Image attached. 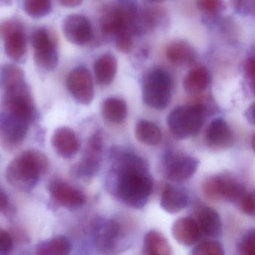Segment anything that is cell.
Returning <instances> with one entry per match:
<instances>
[{
    "mask_svg": "<svg viewBox=\"0 0 255 255\" xmlns=\"http://www.w3.org/2000/svg\"><path fill=\"white\" fill-rule=\"evenodd\" d=\"M115 172L118 197L128 206L143 208L153 188L146 161L132 153H124L116 160Z\"/></svg>",
    "mask_w": 255,
    "mask_h": 255,
    "instance_id": "1",
    "label": "cell"
},
{
    "mask_svg": "<svg viewBox=\"0 0 255 255\" xmlns=\"http://www.w3.org/2000/svg\"><path fill=\"white\" fill-rule=\"evenodd\" d=\"M49 167L47 157L40 151L30 150L13 159L5 171L7 182L14 188L29 191Z\"/></svg>",
    "mask_w": 255,
    "mask_h": 255,
    "instance_id": "2",
    "label": "cell"
},
{
    "mask_svg": "<svg viewBox=\"0 0 255 255\" xmlns=\"http://www.w3.org/2000/svg\"><path fill=\"white\" fill-rule=\"evenodd\" d=\"M207 107L202 103L175 108L168 117L171 133L178 139L196 136L203 126Z\"/></svg>",
    "mask_w": 255,
    "mask_h": 255,
    "instance_id": "3",
    "label": "cell"
},
{
    "mask_svg": "<svg viewBox=\"0 0 255 255\" xmlns=\"http://www.w3.org/2000/svg\"><path fill=\"white\" fill-rule=\"evenodd\" d=\"M172 85V79L167 72L160 68L151 70L144 82V103L154 109H164L170 102Z\"/></svg>",
    "mask_w": 255,
    "mask_h": 255,
    "instance_id": "4",
    "label": "cell"
},
{
    "mask_svg": "<svg viewBox=\"0 0 255 255\" xmlns=\"http://www.w3.org/2000/svg\"><path fill=\"white\" fill-rule=\"evenodd\" d=\"M136 9L129 3H121L105 10L101 18L103 31L115 35L124 31H136Z\"/></svg>",
    "mask_w": 255,
    "mask_h": 255,
    "instance_id": "5",
    "label": "cell"
},
{
    "mask_svg": "<svg viewBox=\"0 0 255 255\" xmlns=\"http://www.w3.org/2000/svg\"><path fill=\"white\" fill-rule=\"evenodd\" d=\"M1 110L14 114L29 122L34 119L35 108L26 84H22L4 92Z\"/></svg>",
    "mask_w": 255,
    "mask_h": 255,
    "instance_id": "6",
    "label": "cell"
},
{
    "mask_svg": "<svg viewBox=\"0 0 255 255\" xmlns=\"http://www.w3.org/2000/svg\"><path fill=\"white\" fill-rule=\"evenodd\" d=\"M31 44L34 49V61L44 70H54L58 65V54L56 43L45 28H39L33 32Z\"/></svg>",
    "mask_w": 255,
    "mask_h": 255,
    "instance_id": "7",
    "label": "cell"
},
{
    "mask_svg": "<svg viewBox=\"0 0 255 255\" xmlns=\"http://www.w3.org/2000/svg\"><path fill=\"white\" fill-rule=\"evenodd\" d=\"M163 166L166 178L179 183L187 181L194 175L199 168V161L192 156L169 152L163 157Z\"/></svg>",
    "mask_w": 255,
    "mask_h": 255,
    "instance_id": "8",
    "label": "cell"
},
{
    "mask_svg": "<svg viewBox=\"0 0 255 255\" xmlns=\"http://www.w3.org/2000/svg\"><path fill=\"white\" fill-rule=\"evenodd\" d=\"M67 88L79 103L89 105L94 100V87L91 72L86 67H78L67 77Z\"/></svg>",
    "mask_w": 255,
    "mask_h": 255,
    "instance_id": "9",
    "label": "cell"
},
{
    "mask_svg": "<svg viewBox=\"0 0 255 255\" xmlns=\"http://www.w3.org/2000/svg\"><path fill=\"white\" fill-rule=\"evenodd\" d=\"M29 121L6 111L0 112V139L4 145L15 146L25 139Z\"/></svg>",
    "mask_w": 255,
    "mask_h": 255,
    "instance_id": "10",
    "label": "cell"
},
{
    "mask_svg": "<svg viewBox=\"0 0 255 255\" xmlns=\"http://www.w3.org/2000/svg\"><path fill=\"white\" fill-rule=\"evenodd\" d=\"M121 226L113 220H97L92 229L93 241L97 250L110 253L115 250L121 240Z\"/></svg>",
    "mask_w": 255,
    "mask_h": 255,
    "instance_id": "11",
    "label": "cell"
},
{
    "mask_svg": "<svg viewBox=\"0 0 255 255\" xmlns=\"http://www.w3.org/2000/svg\"><path fill=\"white\" fill-rule=\"evenodd\" d=\"M62 28L67 40L76 45L86 44L94 35L91 22L82 14L67 16L63 22Z\"/></svg>",
    "mask_w": 255,
    "mask_h": 255,
    "instance_id": "12",
    "label": "cell"
},
{
    "mask_svg": "<svg viewBox=\"0 0 255 255\" xmlns=\"http://www.w3.org/2000/svg\"><path fill=\"white\" fill-rule=\"evenodd\" d=\"M52 199L61 206L69 209H76L83 206L85 197L82 192L65 181L55 180L49 186Z\"/></svg>",
    "mask_w": 255,
    "mask_h": 255,
    "instance_id": "13",
    "label": "cell"
},
{
    "mask_svg": "<svg viewBox=\"0 0 255 255\" xmlns=\"http://www.w3.org/2000/svg\"><path fill=\"white\" fill-rule=\"evenodd\" d=\"M196 220L202 235L217 238L221 236L223 223L218 212L207 206H200L196 212Z\"/></svg>",
    "mask_w": 255,
    "mask_h": 255,
    "instance_id": "14",
    "label": "cell"
},
{
    "mask_svg": "<svg viewBox=\"0 0 255 255\" xmlns=\"http://www.w3.org/2000/svg\"><path fill=\"white\" fill-rule=\"evenodd\" d=\"M206 142L211 148L223 149L229 148L233 143L234 134L227 122L217 118L208 126L206 130Z\"/></svg>",
    "mask_w": 255,
    "mask_h": 255,
    "instance_id": "15",
    "label": "cell"
},
{
    "mask_svg": "<svg viewBox=\"0 0 255 255\" xmlns=\"http://www.w3.org/2000/svg\"><path fill=\"white\" fill-rule=\"evenodd\" d=\"M52 145L55 152L68 159L79 151V142L74 131L68 127H60L55 130L52 138Z\"/></svg>",
    "mask_w": 255,
    "mask_h": 255,
    "instance_id": "16",
    "label": "cell"
},
{
    "mask_svg": "<svg viewBox=\"0 0 255 255\" xmlns=\"http://www.w3.org/2000/svg\"><path fill=\"white\" fill-rule=\"evenodd\" d=\"M172 232L175 241L185 247L197 244L202 236L196 220L190 217L177 220L172 226Z\"/></svg>",
    "mask_w": 255,
    "mask_h": 255,
    "instance_id": "17",
    "label": "cell"
},
{
    "mask_svg": "<svg viewBox=\"0 0 255 255\" xmlns=\"http://www.w3.org/2000/svg\"><path fill=\"white\" fill-rule=\"evenodd\" d=\"M190 196L186 189L178 186H166L161 199L160 206L162 209L171 214H177L188 205Z\"/></svg>",
    "mask_w": 255,
    "mask_h": 255,
    "instance_id": "18",
    "label": "cell"
},
{
    "mask_svg": "<svg viewBox=\"0 0 255 255\" xmlns=\"http://www.w3.org/2000/svg\"><path fill=\"white\" fill-rule=\"evenodd\" d=\"M118 70V61L115 55L106 53L99 57L94 64V71L97 82L101 85L112 83Z\"/></svg>",
    "mask_w": 255,
    "mask_h": 255,
    "instance_id": "19",
    "label": "cell"
},
{
    "mask_svg": "<svg viewBox=\"0 0 255 255\" xmlns=\"http://www.w3.org/2000/svg\"><path fill=\"white\" fill-rule=\"evenodd\" d=\"M211 81L208 69L203 66L194 67L184 77V88L190 94H198L207 89Z\"/></svg>",
    "mask_w": 255,
    "mask_h": 255,
    "instance_id": "20",
    "label": "cell"
},
{
    "mask_svg": "<svg viewBox=\"0 0 255 255\" xmlns=\"http://www.w3.org/2000/svg\"><path fill=\"white\" fill-rule=\"evenodd\" d=\"M166 56L172 64L187 66L194 62L196 53L193 48L189 43L179 40L169 45L166 49Z\"/></svg>",
    "mask_w": 255,
    "mask_h": 255,
    "instance_id": "21",
    "label": "cell"
},
{
    "mask_svg": "<svg viewBox=\"0 0 255 255\" xmlns=\"http://www.w3.org/2000/svg\"><path fill=\"white\" fill-rule=\"evenodd\" d=\"M135 136L140 143L148 146H154L160 143L162 133L154 123L147 120H141L135 129Z\"/></svg>",
    "mask_w": 255,
    "mask_h": 255,
    "instance_id": "22",
    "label": "cell"
},
{
    "mask_svg": "<svg viewBox=\"0 0 255 255\" xmlns=\"http://www.w3.org/2000/svg\"><path fill=\"white\" fill-rule=\"evenodd\" d=\"M101 153L87 149L85 157L73 168V173L79 178H91L98 172Z\"/></svg>",
    "mask_w": 255,
    "mask_h": 255,
    "instance_id": "23",
    "label": "cell"
},
{
    "mask_svg": "<svg viewBox=\"0 0 255 255\" xmlns=\"http://www.w3.org/2000/svg\"><path fill=\"white\" fill-rule=\"evenodd\" d=\"M4 52L10 59L19 61L26 51V39L22 29L10 33L4 38Z\"/></svg>",
    "mask_w": 255,
    "mask_h": 255,
    "instance_id": "24",
    "label": "cell"
},
{
    "mask_svg": "<svg viewBox=\"0 0 255 255\" xmlns=\"http://www.w3.org/2000/svg\"><path fill=\"white\" fill-rule=\"evenodd\" d=\"M143 253L149 255H169L172 254V249L161 234L151 231L144 238Z\"/></svg>",
    "mask_w": 255,
    "mask_h": 255,
    "instance_id": "25",
    "label": "cell"
},
{
    "mask_svg": "<svg viewBox=\"0 0 255 255\" xmlns=\"http://www.w3.org/2000/svg\"><path fill=\"white\" fill-rule=\"evenodd\" d=\"M102 112L105 119L109 122L122 123L127 116V103L122 99L110 97L103 103Z\"/></svg>",
    "mask_w": 255,
    "mask_h": 255,
    "instance_id": "26",
    "label": "cell"
},
{
    "mask_svg": "<svg viewBox=\"0 0 255 255\" xmlns=\"http://www.w3.org/2000/svg\"><path fill=\"white\" fill-rule=\"evenodd\" d=\"M23 83L24 72L17 66L7 64L0 70V89L4 92Z\"/></svg>",
    "mask_w": 255,
    "mask_h": 255,
    "instance_id": "27",
    "label": "cell"
},
{
    "mask_svg": "<svg viewBox=\"0 0 255 255\" xmlns=\"http://www.w3.org/2000/svg\"><path fill=\"white\" fill-rule=\"evenodd\" d=\"M36 250L40 255H67L70 254L71 245L64 237H56L40 243Z\"/></svg>",
    "mask_w": 255,
    "mask_h": 255,
    "instance_id": "28",
    "label": "cell"
},
{
    "mask_svg": "<svg viewBox=\"0 0 255 255\" xmlns=\"http://www.w3.org/2000/svg\"><path fill=\"white\" fill-rule=\"evenodd\" d=\"M246 193L247 191L243 184L232 177L223 175V200L238 204Z\"/></svg>",
    "mask_w": 255,
    "mask_h": 255,
    "instance_id": "29",
    "label": "cell"
},
{
    "mask_svg": "<svg viewBox=\"0 0 255 255\" xmlns=\"http://www.w3.org/2000/svg\"><path fill=\"white\" fill-rule=\"evenodd\" d=\"M24 10L27 14L34 18L46 16L52 10L51 0H25Z\"/></svg>",
    "mask_w": 255,
    "mask_h": 255,
    "instance_id": "30",
    "label": "cell"
},
{
    "mask_svg": "<svg viewBox=\"0 0 255 255\" xmlns=\"http://www.w3.org/2000/svg\"><path fill=\"white\" fill-rule=\"evenodd\" d=\"M223 176L212 177L205 181L203 184V192L207 198L211 200L223 199Z\"/></svg>",
    "mask_w": 255,
    "mask_h": 255,
    "instance_id": "31",
    "label": "cell"
},
{
    "mask_svg": "<svg viewBox=\"0 0 255 255\" xmlns=\"http://www.w3.org/2000/svg\"><path fill=\"white\" fill-rule=\"evenodd\" d=\"M225 254L223 246L217 241H206L196 245L192 251L193 255H223Z\"/></svg>",
    "mask_w": 255,
    "mask_h": 255,
    "instance_id": "32",
    "label": "cell"
},
{
    "mask_svg": "<svg viewBox=\"0 0 255 255\" xmlns=\"http://www.w3.org/2000/svg\"><path fill=\"white\" fill-rule=\"evenodd\" d=\"M241 255H255V229H251L243 237L238 247Z\"/></svg>",
    "mask_w": 255,
    "mask_h": 255,
    "instance_id": "33",
    "label": "cell"
},
{
    "mask_svg": "<svg viewBox=\"0 0 255 255\" xmlns=\"http://www.w3.org/2000/svg\"><path fill=\"white\" fill-rule=\"evenodd\" d=\"M238 204L244 214L255 217V190L250 193L247 192Z\"/></svg>",
    "mask_w": 255,
    "mask_h": 255,
    "instance_id": "34",
    "label": "cell"
},
{
    "mask_svg": "<svg viewBox=\"0 0 255 255\" xmlns=\"http://www.w3.org/2000/svg\"><path fill=\"white\" fill-rule=\"evenodd\" d=\"M198 8L207 15H214L221 9L222 0H197Z\"/></svg>",
    "mask_w": 255,
    "mask_h": 255,
    "instance_id": "35",
    "label": "cell"
},
{
    "mask_svg": "<svg viewBox=\"0 0 255 255\" xmlns=\"http://www.w3.org/2000/svg\"><path fill=\"white\" fill-rule=\"evenodd\" d=\"M133 32L124 31L116 35V45L118 49L123 52H129L133 47Z\"/></svg>",
    "mask_w": 255,
    "mask_h": 255,
    "instance_id": "36",
    "label": "cell"
},
{
    "mask_svg": "<svg viewBox=\"0 0 255 255\" xmlns=\"http://www.w3.org/2000/svg\"><path fill=\"white\" fill-rule=\"evenodd\" d=\"M13 250V241L6 231L0 229V255L10 254Z\"/></svg>",
    "mask_w": 255,
    "mask_h": 255,
    "instance_id": "37",
    "label": "cell"
},
{
    "mask_svg": "<svg viewBox=\"0 0 255 255\" xmlns=\"http://www.w3.org/2000/svg\"><path fill=\"white\" fill-rule=\"evenodd\" d=\"M19 29H22V27L18 21H4L0 24V37L5 38L10 33Z\"/></svg>",
    "mask_w": 255,
    "mask_h": 255,
    "instance_id": "38",
    "label": "cell"
},
{
    "mask_svg": "<svg viewBox=\"0 0 255 255\" xmlns=\"http://www.w3.org/2000/svg\"><path fill=\"white\" fill-rule=\"evenodd\" d=\"M245 71L250 79H255V56L247 60L245 64Z\"/></svg>",
    "mask_w": 255,
    "mask_h": 255,
    "instance_id": "39",
    "label": "cell"
},
{
    "mask_svg": "<svg viewBox=\"0 0 255 255\" xmlns=\"http://www.w3.org/2000/svg\"><path fill=\"white\" fill-rule=\"evenodd\" d=\"M245 118L248 122L255 125V102L246 111Z\"/></svg>",
    "mask_w": 255,
    "mask_h": 255,
    "instance_id": "40",
    "label": "cell"
},
{
    "mask_svg": "<svg viewBox=\"0 0 255 255\" xmlns=\"http://www.w3.org/2000/svg\"><path fill=\"white\" fill-rule=\"evenodd\" d=\"M60 1L65 7H76L80 5L83 0H60Z\"/></svg>",
    "mask_w": 255,
    "mask_h": 255,
    "instance_id": "41",
    "label": "cell"
},
{
    "mask_svg": "<svg viewBox=\"0 0 255 255\" xmlns=\"http://www.w3.org/2000/svg\"><path fill=\"white\" fill-rule=\"evenodd\" d=\"M7 205V199L6 195L0 190V211H4Z\"/></svg>",
    "mask_w": 255,
    "mask_h": 255,
    "instance_id": "42",
    "label": "cell"
},
{
    "mask_svg": "<svg viewBox=\"0 0 255 255\" xmlns=\"http://www.w3.org/2000/svg\"><path fill=\"white\" fill-rule=\"evenodd\" d=\"M232 1H234V4L237 7H241L244 1H247V0H232Z\"/></svg>",
    "mask_w": 255,
    "mask_h": 255,
    "instance_id": "43",
    "label": "cell"
},
{
    "mask_svg": "<svg viewBox=\"0 0 255 255\" xmlns=\"http://www.w3.org/2000/svg\"><path fill=\"white\" fill-rule=\"evenodd\" d=\"M251 88L252 91L255 94V79H252L251 80Z\"/></svg>",
    "mask_w": 255,
    "mask_h": 255,
    "instance_id": "44",
    "label": "cell"
},
{
    "mask_svg": "<svg viewBox=\"0 0 255 255\" xmlns=\"http://www.w3.org/2000/svg\"><path fill=\"white\" fill-rule=\"evenodd\" d=\"M252 146H253V149H254L255 152V134L253 136V140H252Z\"/></svg>",
    "mask_w": 255,
    "mask_h": 255,
    "instance_id": "45",
    "label": "cell"
},
{
    "mask_svg": "<svg viewBox=\"0 0 255 255\" xmlns=\"http://www.w3.org/2000/svg\"><path fill=\"white\" fill-rule=\"evenodd\" d=\"M151 1H154V2H160V1H166V0H150Z\"/></svg>",
    "mask_w": 255,
    "mask_h": 255,
    "instance_id": "46",
    "label": "cell"
}]
</instances>
